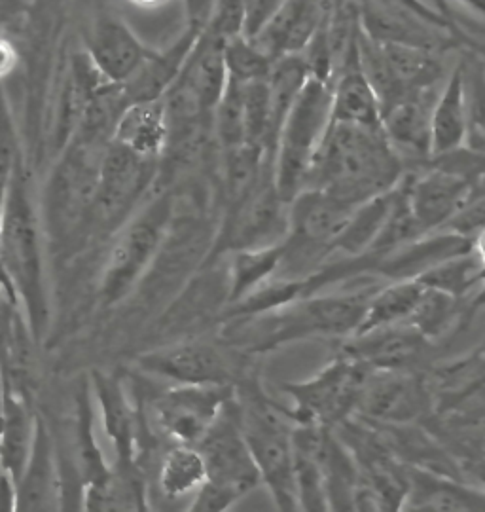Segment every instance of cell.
Segmentation results:
<instances>
[{"label":"cell","mask_w":485,"mask_h":512,"mask_svg":"<svg viewBox=\"0 0 485 512\" xmlns=\"http://www.w3.org/2000/svg\"><path fill=\"white\" fill-rule=\"evenodd\" d=\"M404 175L406 165L387 141L383 128L330 122L309 165L306 188L323 190L357 207L393 190Z\"/></svg>","instance_id":"1"},{"label":"cell","mask_w":485,"mask_h":512,"mask_svg":"<svg viewBox=\"0 0 485 512\" xmlns=\"http://www.w3.org/2000/svg\"><path fill=\"white\" fill-rule=\"evenodd\" d=\"M372 293L298 296L271 310L237 315L239 323L226 329V338L251 351H270L306 338H349L359 329Z\"/></svg>","instance_id":"2"},{"label":"cell","mask_w":485,"mask_h":512,"mask_svg":"<svg viewBox=\"0 0 485 512\" xmlns=\"http://www.w3.org/2000/svg\"><path fill=\"white\" fill-rule=\"evenodd\" d=\"M235 401L239 406L241 429L258 467L262 486L268 488L279 511H298L292 442L294 420L264 397L256 382L243 384Z\"/></svg>","instance_id":"3"},{"label":"cell","mask_w":485,"mask_h":512,"mask_svg":"<svg viewBox=\"0 0 485 512\" xmlns=\"http://www.w3.org/2000/svg\"><path fill=\"white\" fill-rule=\"evenodd\" d=\"M0 272L27 306L38 330L44 321V272L35 209L25 183L14 175L0 213Z\"/></svg>","instance_id":"4"},{"label":"cell","mask_w":485,"mask_h":512,"mask_svg":"<svg viewBox=\"0 0 485 512\" xmlns=\"http://www.w3.org/2000/svg\"><path fill=\"white\" fill-rule=\"evenodd\" d=\"M330 97L332 82L309 74L279 131L273 171L277 190L287 203L306 188L309 165L330 126Z\"/></svg>","instance_id":"5"},{"label":"cell","mask_w":485,"mask_h":512,"mask_svg":"<svg viewBox=\"0 0 485 512\" xmlns=\"http://www.w3.org/2000/svg\"><path fill=\"white\" fill-rule=\"evenodd\" d=\"M69 145L46 196L48 226L57 239H72L78 230L90 224L99 169L108 143L72 139Z\"/></svg>","instance_id":"6"},{"label":"cell","mask_w":485,"mask_h":512,"mask_svg":"<svg viewBox=\"0 0 485 512\" xmlns=\"http://www.w3.org/2000/svg\"><path fill=\"white\" fill-rule=\"evenodd\" d=\"M368 370V366L342 353L311 380L283 385V391L292 399L290 418L294 423H319L326 427L349 420L355 416L360 387Z\"/></svg>","instance_id":"7"},{"label":"cell","mask_w":485,"mask_h":512,"mask_svg":"<svg viewBox=\"0 0 485 512\" xmlns=\"http://www.w3.org/2000/svg\"><path fill=\"white\" fill-rule=\"evenodd\" d=\"M234 395L235 385H173L150 401L148 420L171 444L198 446Z\"/></svg>","instance_id":"8"},{"label":"cell","mask_w":485,"mask_h":512,"mask_svg":"<svg viewBox=\"0 0 485 512\" xmlns=\"http://www.w3.org/2000/svg\"><path fill=\"white\" fill-rule=\"evenodd\" d=\"M173 200L163 196L120 234L105 264L103 294L107 302L120 300L152 266L171 228Z\"/></svg>","instance_id":"9"},{"label":"cell","mask_w":485,"mask_h":512,"mask_svg":"<svg viewBox=\"0 0 485 512\" xmlns=\"http://www.w3.org/2000/svg\"><path fill=\"white\" fill-rule=\"evenodd\" d=\"M156 162L110 139L99 169L90 226L99 232H112L124 224L152 181Z\"/></svg>","instance_id":"10"},{"label":"cell","mask_w":485,"mask_h":512,"mask_svg":"<svg viewBox=\"0 0 485 512\" xmlns=\"http://www.w3.org/2000/svg\"><path fill=\"white\" fill-rule=\"evenodd\" d=\"M288 205L277 190L271 162L251 194L224 217L215 251L258 249L283 243L288 236Z\"/></svg>","instance_id":"11"},{"label":"cell","mask_w":485,"mask_h":512,"mask_svg":"<svg viewBox=\"0 0 485 512\" xmlns=\"http://www.w3.org/2000/svg\"><path fill=\"white\" fill-rule=\"evenodd\" d=\"M434 410V393L417 370H368L355 416L376 425H415Z\"/></svg>","instance_id":"12"},{"label":"cell","mask_w":485,"mask_h":512,"mask_svg":"<svg viewBox=\"0 0 485 512\" xmlns=\"http://www.w3.org/2000/svg\"><path fill=\"white\" fill-rule=\"evenodd\" d=\"M205 459L207 480L234 492L239 499L262 486L258 467L241 429L235 395L198 444Z\"/></svg>","instance_id":"13"},{"label":"cell","mask_w":485,"mask_h":512,"mask_svg":"<svg viewBox=\"0 0 485 512\" xmlns=\"http://www.w3.org/2000/svg\"><path fill=\"white\" fill-rule=\"evenodd\" d=\"M480 179H468L434 164H427V169L419 173L408 171L406 194L419 230L425 236L446 230L451 220L478 194Z\"/></svg>","instance_id":"14"},{"label":"cell","mask_w":485,"mask_h":512,"mask_svg":"<svg viewBox=\"0 0 485 512\" xmlns=\"http://www.w3.org/2000/svg\"><path fill=\"white\" fill-rule=\"evenodd\" d=\"M139 365L146 374L173 385H234L230 357L209 342H182L143 355Z\"/></svg>","instance_id":"15"},{"label":"cell","mask_w":485,"mask_h":512,"mask_svg":"<svg viewBox=\"0 0 485 512\" xmlns=\"http://www.w3.org/2000/svg\"><path fill=\"white\" fill-rule=\"evenodd\" d=\"M431 340L412 325L359 330L345 342L343 353L370 370H417Z\"/></svg>","instance_id":"16"},{"label":"cell","mask_w":485,"mask_h":512,"mask_svg":"<svg viewBox=\"0 0 485 512\" xmlns=\"http://www.w3.org/2000/svg\"><path fill=\"white\" fill-rule=\"evenodd\" d=\"M330 122L381 129V107L370 82L362 73L357 50V25L332 76Z\"/></svg>","instance_id":"17"},{"label":"cell","mask_w":485,"mask_h":512,"mask_svg":"<svg viewBox=\"0 0 485 512\" xmlns=\"http://www.w3.org/2000/svg\"><path fill=\"white\" fill-rule=\"evenodd\" d=\"M154 50L146 48L124 21L101 16L86 40V54L99 74L116 86L127 84Z\"/></svg>","instance_id":"18"},{"label":"cell","mask_w":485,"mask_h":512,"mask_svg":"<svg viewBox=\"0 0 485 512\" xmlns=\"http://www.w3.org/2000/svg\"><path fill=\"white\" fill-rule=\"evenodd\" d=\"M438 90L412 93L381 114L383 133L404 165L432 160L431 114Z\"/></svg>","instance_id":"19"},{"label":"cell","mask_w":485,"mask_h":512,"mask_svg":"<svg viewBox=\"0 0 485 512\" xmlns=\"http://www.w3.org/2000/svg\"><path fill=\"white\" fill-rule=\"evenodd\" d=\"M408 492L402 511L485 512V490L459 476L406 465Z\"/></svg>","instance_id":"20"},{"label":"cell","mask_w":485,"mask_h":512,"mask_svg":"<svg viewBox=\"0 0 485 512\" xmlns=\"http://www.w3.org/2000/svg\"><path fill=\"white\" fill-rule=\"evenodd\" d=\"M467 137V80H465V63L461 61L446 76L432 105V158L467 147Z\"/></svg>","instance_id":"21"},{"label":"cell","mask_w":485,"mask_h":512,"mask_svg":"<svg viewBox=\"0 0 485 512\" xmlns=\"http://www.w3.org/2000/svg\"><path fill=\"white\" fill-rule=\"evenodd\" d=\"M167 139L169 122L163 97L154 101L129 103L122 110L112 133V141L148 160L162 158Z\"/></svg>","instance_id":"22"},{"label":"cell","mask_w":485,"mask_h":512,"mask_svg":"<svg viewBox=\"0 0 485 512\" xmlns=\"http://www.w3.org/2000/svg\"><path fill=\"white\" fill-rule=\"evenodd\" d=\"M232 255L228 266V302L237 304L279 274L285 241L270 247L239 249L232 251Z\"/></svg>","instance_id":"23"},{"label":"cell","mask_w":485,"mask_h":512,"mask_svg":"<svg viewBox=\"0 0 485 512\" xmlns=\"http://www.w3.org/2000/svg\"><path fill=\"white\" fill-rule=\"evenodd\" d=\"M35 433L29 412L19 401L18 395L8 391L4 395L0 418V461L4 471L16 480V486L31 456Z\"/></svg>","instance_id":"24"},{"label":"cell","mask_w":485,"mask_h":512,"mask_svg":"<svg viewBox=\"0 0 485 512\" xmlns=\"http://www.w3.org/2000/svg\"><path fill=\"white\" fill-rule=\"evenodd\" d=\"M393 190L355 207L342 234L334 241L332 253H342V255L357 256V258L366 253H372L389 219V213L393 207Z\"/></svg>","instance_id":"25"},{"label":"cell","mask_w":485,"mask_h":512,"mask_svg":"<svg viewBox=\"0 0 485 512\" xmlns=\"http://www.w3.org/2000/svg\"><path fill=\"white\" fill-rule=\"evenodd\" d=\"M423 293L425 283L417 277L395 279L391 285L372 293L357 332L387 325H408Z\"/></svg>","instance_id":"26"},{"label":"cell","mask_w":485,"mask_h":512,"mask_svg":"<svg viewBox=\"0 0 485 512\" xmlns=\"http://www.w3.org/2000/svg\"><path fill=\"white\" fill-rule=\"evenodd\" d=\"M205 480L207 467L198 446L171 444L158 471V486L163 497L169 501L194 497Z\"/></svg>","instance_id":"27"},{"label":"cell","mask_w":485,"mask_h":512,"mask_svg":"<svg viewBox=\"0 0 485 512\" xmlns=\"http://www.w3.org/2000/svg\"><path fill=\"white\" fill-rule=\"evenodd\" d=\"M54 494V467L50 459L48 440L42 427H36L35 442L23 475L18 480V509L42 511L52 503Z\"/></svg>","instance_id":"28"},{"label":"cell","mask_w":485,"mask_h":512,"mask_svg":"<svg viewBox=\"0 0 485 512\" xmlns=\"http://www.w3.org/2000/svg\"><path fill=\"white\" fill-rule=\"evenodd\" d=\"M224 57H226L228 76H232L241 84L254 82V80H266L275 63L271 55L266 54L252 38L245 35L226 42Z\"/></svg>","instance_id":"29"},{"label":"cell","mask_w":485,"mask_h":512,"mask_svg":"<svg viewBox=\"0 0 485 512\" xmlns=\"http://www.w3.org/2000/svg\"><path fill=\"white\" fill-rule=\"evenodd\" d=\"M18 160V139L12 120V112L6 101V93L0 80V213L6 200V192L14 179V169Z\"/></svg>","instance_id":"30"},{"label":"cell","mask_w":485,"mask_h":512,"mask_svg":"<svg viewBox=\"0 0 485 512\" xmlns=\"http://www.w3.org/2000/svg\"><path fill=\"white\" fill-rule=\"evenodd\" d=\"M205 33L222 40L224 44L245 35V2L243 0H213L207 12Z\"/></svg>","instance_id":"31"},{"label":"cell","mask_w":485,"mask_h":512,"mask_svg":"<svg viewBox=\"0 0 485 512\" xmlns=\"http://www.w3.org/2000/svg\"><path fill=\"white\" fill-rule=\"evenodd\" d=\"M101 401L107 416L108 433L114 437L118 446L131 444V423L127 418L126 406L120 399L118 389H114L107 382H101Z\"/></svg>","instance_id":"32"},{"label":"cell","mask_w":485,"mask_h":512,"mask_svg":"<svg viewBox=\"0 0 485 512\" xmlns=\"http://www.w3.org/2000/svg\"><path fill=\"white\" fill-rule=\"evenodd\" d=\"M237 501L239 497L234 492L218 486L211 480H205V484L192 497L190 511L224 512L232 509Z\"/></svg>","instance_id":"33"},{"label":"cell","mask_w":485,"mask_h":512,"mask_svg":"<svg viewBox=\"0 0 485 512\" xmlns=\"http://www.w3.org/2000/svg\"><path fill=\"white\" fill-rule=\"evenodd\" d=\"M245 2V37L254 38L287 0H243Z\"/></svg>","instance_id":"34"},{"label":"cell","mask_w":485,"mask_h":512,"mask_svg":"<svg viewBox=\"0 0 485 512\" xmlns=\"http://www.w3.org/2000/svg\"><path fill=\"white\" fill-rule=\"evenodd\" d=\"M29 12L27 0H0V27L10 25Z\"/></svg>","instance_id":"35"},{"label":"cell","mask_w":485,"mask_h":512,"mask_svg":"<svg viewBox=\"0 0 485 512\" xmlns=\"http://www.w3.org/2000/svg\"><path fill=\"white\" fill-rule=\"evenodd\" d=\"M18 65V50L12 42L0 37V80L16 69Z\"/></svg>","instance_id":"36"},{"label":"cell","mask_w":485,"mask_h":512,"mask_svg":"<svg viewBox=\"0 0 485 512\" xmlns=\"http://www.w3.org/2000/svg\"><path fill=\"white\" fill-rule=\"evenodd\" d=\"M463 469L467 471L468 476H472L476 486H480L482 490H485V456L467 459L463 463Z\"/></svg>","instance_id":"37"},{"label":"cell","mask_w":485,"mask_h":512,"mask_svg":"<svg viewBox=\"0 0 485 512\" xmlns=\"http://www.w3.org/2000/svg\"><path fill=\"white\" fill-rule=\"evenodd\" d=\"M470 253L478 260V264L484 268L485 272V228L470 239Z\"/></svg>","instance_id":"38"},{"label":"cell","mask_w":485,"mask_h":512,"mask_svg":"<svg viewBox=\"0 0 485 512\" xmlns=\"http://www.w3.org/2000/svg\"><path fill=\"white\" fill-rule=\"evenodd\" d=\"M461 2H465L476 14L485 18V0H461Z\"/></svg>","instance_id":"39"},{"label":"cell","mask_w":485,"mask_h":512,"mask_svg":"<svg viewBox=\"0 0 485 512\" xmlns=\"http://www.w3.org/2000/svg\"><path fill=\"white\" fill-rule=\"evenodd\" d=\"M135 4H143V6H152V4H160L162 0H133Z\"/></svg>","instance_id":"40"},{"label":"cell","mask_w":485,"mask_h":512,"mask_svg":"<svg viewBox=\"0 0 485 512\" xmlns=\"http://www.w3.org/2000/svg\"><path fill=\"white\" fill-rule=\"evenodd\" d=\"M4 473V467H2V461H0V475Z\"/></svg>","instance_id":"41"}]
</instances>
